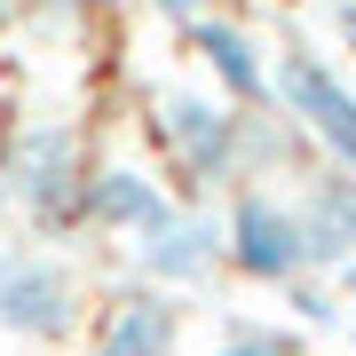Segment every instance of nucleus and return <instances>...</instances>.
I'll return each mask as SVG.
<instances>
[{"label":"nucleus","mask_w":356,"mask_h":356,"mask_svg":"<svg viewBox=\"0 0 356 356\" xmlns=\"http://www.w3.org/2000/svg\"><path fill=\"white\" fill-rule=\"evenodd\" d=\"M0 332L24 348H72L88 332V277L48 245H0Z\"/></svg>","instance_id":"f03ea898"},{"label":"nucleus","mask_w":356,"mask_h":356,"mask_svg":"<svg viewBox=\"0 0 356 356\" xmlns=\"http://www.w3.org/2000/svg\"><path fill=\"white\" fill-rule=\"evenodd\" d=\"M88 175H95V151L79 135V119L40 111L8 135V206L32 222V238H79L88 229Z\"/></svg>","instance_id":"f257e3e1"},{"label":"nucleus","mask_w":356,"mask_h":356,"mask_svg":"<svg viewBox=\"0 0 356 356\" xmlns=\"http://www.w3.org/2000/svg\"><path fill=\"white\" fill-rule=\"evenodd\" d=\"M175 191H166L159 175H143V166H127V159H95V175H88V229L95 238H151V229L175 214Z\"/></svg>","instance_id":"6e6552de"},{"label":"nucleus","mask_w":356,"mask_h":356,"mask_svg":"<svg viewBox=\"0 0 356 356\" xmlns=\"http://www.w3.org/2000/svg\"><path fill=\"white\" fill-rule=\"evenodd\" d=\"M348 356H356V309H348Z\"/></svg>","instance_id":"f3484780"},{"label":"nucleus","mask_w":356,"mask_h":356,"mask_svg":"<svg viewBox=\"0 0 356 356\" xmlns=\"http://www.w3.org/2000/svg\"><path fill=\"white\" fill-rule=\"evenodd\" d=\"M293 293V309H301V325H341L348 309H341V293H332L325 277H301V285H285Z\"/></svg>","instance_id":"f8f14e48"},{"label":"nucleus","mask_w":356,"mask_h":356,"mask_svg":"<svg viewBox=\"0 0 356 356\" xmlns=\"http://www.w3.org/2000/svg\"><path fill=\"white\" fill-rule=\"evenodd\" d=\"M182 48L222 79V95L238 103V111H261V103H269V56L254 48L245 24H229V16H198V24L182 32Z\"/></svg>","instance_id":"9d476101"},{"label":"nucleus","mask_w":356,"mask_h":356,"mask_svg":"<svg viewBox=\"0 0 356 356\" xmlns=\"http://www.w3.org/2000/svg\"><path fill=\"white\" fill-rule=\"evenodd\" d=\"M206 356H309V341L293 325H269V317H229Z\"/></svg>","instance_id":"9b49d317"},{"label":"nucleus","mask_w":356,"mask_h":356,"mask_svg":"<svg viewBox=\"0 0 356 356\" xmlns=\"http://www.w3.org/2000/svg\"><path fill=\"white\" fill-rule=\"evenodd\" d=\"M238 119H245L238 103L198 95V88L151 95V135L175 166V182H191V198L214 191V182H238Z\"/></svg>","instance_id":"39448f33"},{"label":"nucleus","mask_w":356,"mask_h":356,"mask_svg":"<svg viewBox=\"0 0 356 356\" xmlns=\"http://www.w3.org/2000/svg\"><path fill=\"white\" fill-rule=\"evenodd\" d=\"M159 16H166V24H175V32H191L198 16H214V8H206V0H159Z\"/></svg>","instance_id":"ddd939ff"},{"label":"nucleus","mask_w":356,"mask_h":356,"mask_svg":"<svg viewBox=\"0 0 356 356\" xmlns=\"http://www.w3.org/2000/svg\"><path fill=\"white\" fill-rule=\"evenodd\" d=\"M332 293H348V301H356V261H348V269H332Z\"/></svg>","instance_id":"2eb2a0df"},{"label":"nucleus","mask_w":356,"mask_h":356,"mask_svg":"<svg viewBox=\"0 0 356 356\" xmlns=\"http://www.w3.org/2000/svg\"><path fill=\"white\" fill-rule=\"evenodd\" d=\"M301 245H309V277H332V269L356 261V182L332 175V166H309L301 175Z\"/></svg>","instance_id":"1a4fd4ad"},{"label":"nucleus","mask_w":356,"mask_h":356,"mask_svg":"<svg viewBox=\"0 0 356 356\" xmlns=\"http://www.w3.org/2000/svg\"><path fill=\"white\" fill-rule=\"evenodd\" d=\"M24 8H32V0H0V32H8V24H16Z\"/></svg>","instance_id":"dca6fc26"},{"label":"nucleus","mask_w":356,"mask_h":356,"mask_svg":"<svg viewBox=\"0 0 356 356\" xmlns=\"http://www.w3.org/2000/svg\"><path fill=\"white\" fill-rule=\"evenodd\" d=\"M175 348H182V301L159 285H119L88 317L79 356H175Z\"/></svg>","instance_id":"0eeeda50"},{"label":"nucleus","mask_w":356,"mask_h":356,"mask_svg":"<svg viewBox=\"0 0 356 356\" xmlns=\"http://www.w3.org/2000/svg\"><path fill=\"white\" fill-rule=\"evenodd\" d=\"M332 24H341V40L356 48V0H341V8H332Z\"/></svg>","instance_id":"4468645a"},{"label":"nucleus","mask_w":356,"mask_h":356,"mask_svg":"<svg viewBox=\"0 0 356 356\" xmlns=\"http://www.w3.org/2000/svg\"><path fill=\"white\" fill-rule=\"evenodd\" d=\"M127 261H135V285H159V293H191V285H206L222 269V214L214 206H175L151 238H135L127 245Z\"/></svg>","instance_id":"423d86ee"},{"label":"nucleus","mask_w":356,"mask_h":356,"mask_svg":"<svg viewBox=\"0 0 356 356\" xmlns=\"http://www.w3.org/2000/svg\"><path fill=\"white\" fill-rule=\"evenodd\" d=\"M222 269H238L245 285H301L309 277V245H301V214L293 198H277L269 182H238L222 206Z\"/></svg>","instance_id":"20e7f679"},{"label":"nucleus","mask_w":356,"mask_h":356,"mask_svg":"<svg viewBox=\"0 0 356 356\" xmlns=\"http://www.w3.org/2000/svg\"><path fill=\"white\" fill-rule=\"evenodd\" d=\"M269 103H277V119L332 166V175L356 182V88L317 48H285L277 64H269Z\"/></svg>","instance_id":"7ed1b4c3"}]
</instances>
